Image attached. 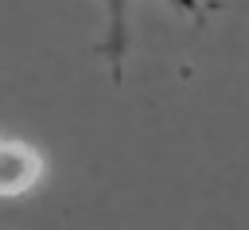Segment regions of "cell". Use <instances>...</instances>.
<instances>
[{
    "label": "cell",
    "instance_id": "1",
    "mask_svg": "<svg viewBox=\"0 0 249 230\" xmlns=\"http://www.w3.org/2000/svg\"><path fill=\"white\" fill-rule=\"evenodd\" d=\"M160 4H171L175 12L195 16V19L214 8V4H206V0H160ZM101 8H105V35H101L97 51H101V58L109 62L113 82H121V74H124V55H128V16H132V0H101Z\"/></svg>",
    "mask_w": 249,
    "mask_h": 230
}]
</instances>
